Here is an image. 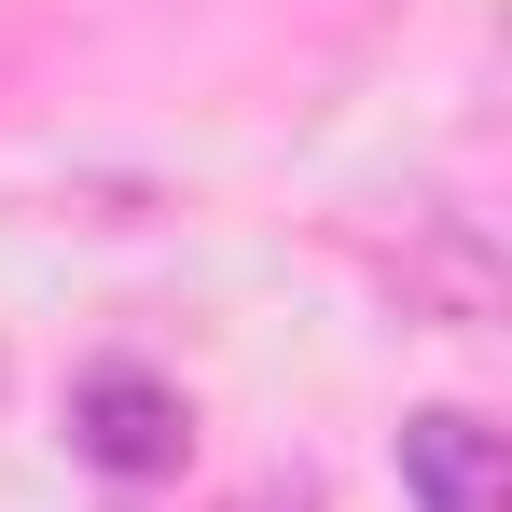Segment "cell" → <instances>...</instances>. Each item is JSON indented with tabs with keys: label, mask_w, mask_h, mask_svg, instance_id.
I'll return each mask as SVG.
<instances>
[{
	"label": "cell",
	"mask_w": 512,
	"mask_h": 512,
	"mask_svg": "<svg viewBox=\"0 0 512 512\" xmlns=\"http://www.w3.org/2000/svg\"><path fill=\"white\" fill-rule=\"evenodd\" d=\"M70 429H84L97 471H167V457H180V388H153V374H97L84 402H70Z\"/></svg>",
	"instance_id": "cell-2"
},
{
	"label": "cell",
	"mask_w": 512,
	"mask_h": 512,
	"mask_svg": "<svg viewBox=\"0 0 512 512\" xmlns=\"http://www.w3.org/2000/svg\"><path fill=\"white\" fill-rule=\"evenodd\" d=\"M402 485H416V512H499V429L485 416H416L402 429Z\"/></svg>",
	"instance_id": "cell-3"
},
{
	"label": "cell",
	"mask_w": 512,
	"mask_h": 512,
	"mask_svg": "<svg viewBox=\"0 0 512 512\" xmlns=\"http://www.w3.org/2000/svg\"><path fill=\"white\" fill-rule=\"evenodd\" d=\"M388 291H402V319H429V333H485V319H499V250H485V222H471V208H402Z\"/></svg>",
	"instance_id": "cell-1"
}]
</instances>
